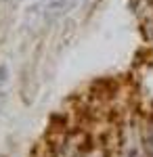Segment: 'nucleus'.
<instances>
[{"label": "nucleus", "mask_w": 153, "mask_h": 157, "mask_svg": "<svg viewBox=\"0 0 153 157\" xmlns=\"http://www.w3.org/2000/svg\"><path fill=\"white\" fill-rule=\"evenodd\" d=\"M17 0H0V4H15Z\"/></svg>", "instance_id": "20e7f679"}, {"label": "nucleus", "mask_w": 153, "mask_h": 157, "mask_svg": "<svg viewBox=\"0 0 153 157\" xmlns=\"http://www.w3.org/2000/svg\"><path fill=\"white\" fill-rule=\"evenodd\" d=\"M4 103H6V94H4V90H0V111L4 107Z\"/></svg>", "instance_id": "7ed1b4c3"}, {"label": "nucleus", "mask_w": 153, "mask_h": 157, "mask_svg": "<svg viewBox=\"0 0 153 157\" xmlns=\"http://www.w3.org/2000/svg\"><path fill=\"white\" fill-rule=\"evenodd\" d=\"M78 4V0H36L27 11L29 27H50Z\"/></svg>", "instance_id": "f257e3e1"}, {"label": "nucleus", "mask_w": 153, "mask_h": 157, "mask_svg": "<svg viewBox=\"0 0 153 157\" xmlns=\"http://www.w3.org/2000/svg\"><path fill=\"white\" fill-rule=\"evenodd\" d=\"M6 82H9V67L0 65V86H4Z\"/></svg>", "instance_id": "f03ea898"}]
</instances>
